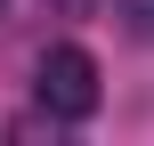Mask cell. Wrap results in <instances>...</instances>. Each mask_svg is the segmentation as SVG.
Returning a JSON list of instances; mask_svg holds the SVG:
<instances>
[{
    "instance_id": "1",
    "label": "cell",
    "mask_w": 154,
    "mask_h": 146,
    "mask_svg": "<svg viewBox=\"0 0 154 146\" xmlns=\"http://www.w3.org/2000/svg\"><path fill=\"white\" fill-rule=\"evenodd\" d=\"M32 98H41V114L49 122H89L97 114V57L81 49V41H57V49H41V65H32Z\"/></svg>"
}]
</instances>
